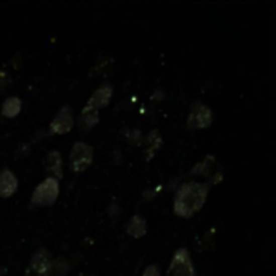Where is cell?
Segmentation results:
<instances>
[{
	"label": "cell",
	"instance_id": "16",
	"mask_svg": "<svg viewBox=\"0 0 276 276\" xmlns=\"http://www.w3.org/2000/svg\"><path fill=\"white\" fill-rule=\"evenodd\" d=\"M147 145L149 150H145V157H147V160H150L153 157V152L162 147V136H160L157 129H153V131L147 134Z\"/></svg>",
	"mask_w": 276,
	"mask_h": 276
},
{
	"label": "cell",
	"instance_id": "18",
	"mask_svg": "<svg viewBox=\"0 0 276 276\" xmlns=\"http://www.w3.org/2000/svg\"><path fill=\"white\" fill-rule=\"evenodd\" d=\"M126 137H128V139L131 141L133 144H137V145H139L141 141H142V134H141L139 131H137V129H134V131H131V133L126 131Z\"/></svg>",
	"mask_w": 276,
	"mask_h": 276
},
{
	"label": "cell",
	"instance_id": "17",
	"mask_svg": "<svg viewBox=\"0 0 276 276\" xmlns=\"http://www.w3.org/2000/svg\"><path fill=\"white\" fill-rule=\"evenodd\" d=\"M12 84V78L7 71H0V92L5 90Z\"/></svg>",
	"mask_w": 276,
	"mask_h": 276
},
{
	"label": "cell",
	"instance_id": "7",
	"mask_svg": "<svg viewBox=\"0 0 276 276\" xmlns=\"http://www.w3.org/2000/svg\"><path fill=\"white\" fill-rule=\"evenodd\" d=\"M74 118H73V109L70 105H63L57 112L55 118L52 120L49 134H66L73 129Z\"/></svg>",
	"mask_w": 276,
	"mask_h": 276
},
{
	"label": "cell",
	"instance_id": "15",
	"mask_svg": "<svg viewBox=\"0 0 276 276\" xmlns=\"http://www.w3.org/2000/svg\"><path fill=\"white\" fill-rule=\"evenodd\" d=\"M68 271H70V263H68V260L65 257H58L55 260H52L49 276H65Z\"/></svg>",
	"mask_w": 276,
	"mask_h": 276
},
{
	"label": "cell",
	"instance_id": "13",
	"mask_svg": "<svg viewBox=\"0 0 276 276\" xmlns=\"http://www.w3.org/2000/svg\"><path fill=\"white\" fill-rule=\"evenodd\" d=\"M21 112V99L18 97H7L2 104V115L7 118H15L18 117V113Z\"/></svg>",
	"mask_w": 276,
	"mask_h": 276
},
{
	"label": "cell",
	"instance_id": "5",
	"mask_svg": "<svg viewBox=\"0 0 276 276\" xmlns=\"http://www.w3.org/2000/svg\"><path fill=\"white\" fill-rule=\"evenodd\" d=\"M193 176H205L209 178L210 184H218L223 181V170L221 166L217 163L213 155H207L201 163H197L193 170L189 171Z\"/></svg>",
	"mask_w": 276,
	"mask_h": 276
},
{
	"label": "cell",
	"instance_id": "9",
	"mask_svg": "<svg viewBox=\"0 0 276 276\" xmlns=\"http://www.w3.org/2000/svg\"><path fill=\"white\" fill-rule=\"evenodd\" d=\"M112 96H113V86H112V84H104V86H101L94 92V94L90 96V99L87 101V104H86L84 109H86V110H97L99 112L101 109H104V107L109 105Z\"/></svg>",
	"mask_w": 276,
	"mask_h": 276
},
{
	"label": "cell",
	"instance_id": "4",
	"mask_svg": "<svg viewBox=\"0 0 276 276\" xmlns=\"http://www.w3.org/2000/svg\"><path fill=\"white\" fill-rule=\"evenodd\" d=\"M94 149L86 142H76L70 152V163L74 173H81L92 163Z\"/></svg>",
	"mask_w": 276,
	"mask_h": 276
},
{
	"label": "cell",
	"instance_id": "6",
	"mask_svg": "<svg viewBox=\"0 0 276 276\" xmlns=\"http://www.w3.org/2000/svg\"><path fill=\"white\" fill-rule=\"evenodd\" d=\"M213 113L204 102H194L189 110L188 128L189 129H205L212 125Z\"/></svg>",
	"mask_w": 276,
	"mask_h": 276
},
{
	"label": "cell",
	"instance_id": "19",
	"mask_svg": "<svg viewBox=\"0 0 276 276\" xmlns=\"http://www.w3.org/2000/svg\"><path fill=\"white\" fill-rule=\"evenodd\" d=\"M142 276H160V270L157 265H149L147 268L144 270Z\"/></svg>",
	"mask_w": 276,
	"mask_h": 276
},
{
	"label": "cell",
	"instance_id": "3",
	"mask_svg": "<svg viewBox=\"0 0 276 276\" xmlns=\"http://www.w3.org/2000/svg\"><path fill=\"white\" fill-rule=\"evenodd\" d=\"M168 276H196V270L188 249L179 247L174 252L171 263L168 266Z\"/></svg>",
	"mask_w": 276,
	"mask_h": 276
},
{
	"label": "cell",
	"instance_id": "8",
	"mask_svg": "<svg viewBox=\"0 0 276 276\" xmlns=\"http://www.w3.org/2000/svg\"><path fill=\"white\" fill-rule=\"evenodd\" d=\"M50 265H52V257L49 254V250L39 249L33 257H31L29 270L36 276H49Z\"/></svg>",
	"mask_w": 276,
	"mask_h": 276
},
{
	"label": "cell",
	"instance_id": "1",
	"mask_svg": "<svg viewBox=\"0 0 276 276\" xmlns=\"http://www.w3.org/2000/svg\"><path fill=\"white\" fill-rule=\"evenodd\" d=\"M209 194V184L205 182H184L176 191L173 201V212L181 218H191L202 210Z\"/></svg>",
	"mask_w": 276,
	"mask_h": 276
},
{
	"label": "cell",
	"instance_id": "14",
	"mask_svg": "<svg viewBox=\"0 0 276 276\" xmlns=\"http://www.w3.org/2000/svg\"><path fill=\"white\" fill-rule=\"evenodd\" d=\"M99 123V112L97 110H86L82 109L81 118H79V128L82 131H89Z\"/></svg>",
	"mask_w": 276,
	"mask_h": 276
},
{
	"label": "cell",
	"instance_id": "11",
	"mask_svg": "<svg viewBox=\"0 0 276 276\" xmlns=\"http://www.w3.org/2000/svg\"><path fill=\"white\" fill-rule=\"evenodd\" d=\"M18 189V178L10 170L0 171V197H12Z\"/></svg>",
	"mask_w": 276,
	"mask_h": 276
},
{
	"label": "cell",
	"instance_id": "12",
	"mask_svg": "<svg viewBox=\"0 0 276 276\" xmlns=\"http://www.w3.org/2000/svg\"><path fill=\"white\" fill-rule=\"evenodd\" d=\"M145 233H147V223H145L144 217H141V215L131 217V220L126 225V234L137 239V237H142Z\"/></svg>",
	"mask_w": 276,
	"mask_h": 276
},
{
	"label": "cell",
	"instance_id": "2",
	"mask_svg": "<svg viewBox=\"0 0 276 276\" xmlns=\"http://www.w3.org/2000/svg\"><path fill=\"white\" fill-rule=\"evenodd\" d=\"M60 194V186L58 181L47 178L44 179L39 186L34 189L33 197H31V205L34 207H49L57 202Z\"/></svg>",
	"mask_w": 276,
	"mask_h": 276
},
{
	"label": "cell",
	"instance_id": "10",
	"mask_svg": "<svg viewBox=\"0 0 276 276\" xmlns=\"http://www.w3.org/2000/svg\"><path fill=\"white\" fill-rule=\"evenodd\" d=\"M45 171L55 181H60L63 178V162H61V155L58 150L49 152L47 160H45Z\"/></svg>",
	"mask_w": 276,
	"mask_h": 276
}]
</instances>
